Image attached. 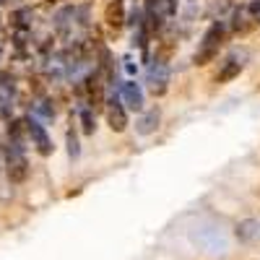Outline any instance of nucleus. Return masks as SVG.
I'll use <instances>...</instances> for the list:
<instances>
[{
	"label": "nucleus",
	"mask_w": 260,
	"mask_h": 260,
	"mask_svg": "<svg viewBox=\"0 0 260 260\" xmlns=\"http://www.w3.org/2000/svg\"><path fill=\"white\" fill-rule=\"evenodd\" d=\"M224 37H226L224 21H213V24L206 29L203 39L198 42V50L192 52V62H195V65H208L216 55H219V50H221V45H224Z\"/></svg>",
	"instance_id": "obj_1"
},
{
	"label": "nucleus",
	"mask_w": 260,
	"mask_h": 260,
	"mask_svg": "<svg viewBox=\"0 0 260 260\" xmlns=\"http://www.w3.org/2000/svg\"><path fill=\"white\" fill-rule=\"evenodd\" d=\"M31 8H18V11H13L11 13V24L13 26H18V29H29L31 26Z\"/></svg>",
	"instance_id": "obj_12"
},
{
	"label": "nucleus",
	"mask_w": 260,
	"mask_h": 260,
	"mask_svg": "<svg viewBox=\"0 0 260 260\" xmlns=\"http://www.w3.org/2000/svg\"><path fill=\"white\" fill-rule=\"evenodd\" d=\"M146 83H148V91L154 96H164L167 94V86H169V65L167 60H154L151 68L146 73Z\"/></svg>",
	"instance_id": "obj_3"
},
{
	"label": "nucleus",
	"mask_w": 260,
	"mask_h": 260,
	"mask_svg": "<svg viewBox=\"0 0 260 260\" xmlns=\"http://www.w3.org/2000/svg\"><path fill=\"white\" fill-rule=\"evenodd\" d=\"M257 226H260L257 221H242L240 226H237V237H240V240H245V242H250V240H255V237L260 234Z\"/></svg>",
	"instance_id": "obj_13"
},
{
	"label": "nucleus",
	"mask_w": 260,
	"mask_h": 260,
	"mask_svg": "<svg viewBox=\"0 0 260 260\" xmlns=\"http://www.w3.org/2000/svg\"><path fill=\"white\" fill-rule=\"evenodd\" d=\"M120 96H122V104L133 112H141L143 110V89L136 83V81H125L122 89H120Z\"/></svg>",
	"instance_id": "obj_6"
},
{
	"label": "nucleus",
	"mask_w": 260,
	"mask_h": 260,
	"mask_svg": "<svg viewBox=\"0 0 260 260\" xmlns=\"http://www.w3.org/2000/svg\"><path fill=\"white\" fill-rule=\"evenodd\" d=\"M68 154H71V159H78V154H81V148H78V138H76L73 130H68Z\"/></svg>",
	"instance_id": "obj_16"
},
{
	"label": "nucleus",
	"mask_w": 260,
	"mask_h": 260,
	"mask_svg": "<svg viewBox=\"0 0 260 260\" xmlns=\"http://www.w3.org/2000/svg\"><path fill=\"white\" fill-rule=\"evenodd\" d=\"M107 122H110V127L115 133H122L127 127V112L117 99H110V104H107Z\"/></svg>",
	"instance_id": "obj_8"
},
{
	"label": "nucleus",
	"mask_w": 260,
	"mask_h": 260,
	"mask_svg": "<svg viewBox=\"0 0 260 260\" xmlns=\"http://www.w3.org/2000/svg\"><path fill=\"white\" fill-rule=\"evenodd\" d=\"M8 180L11 182H24L26 175H29V164H26V156H24V151H21V143L11 141L8 143Z\"/></svg>",
	"instance_id": "obj_2"
},
{
	"label": "nucleus",
	"mask_w": 260,
	"mask_h": 260,
	"mask_svg": "<svg viewBox=\"0 0 260 260\" xmlns=\"http://www.w3.org/2000/svg\"><path fill=\"white\" fill-rule=\"evenodd\" d=\"M13 102V81L8 76H0V117L3 120H11V110L8 107Z\"/></svg>",
	"instance_id": "obj_10"
},
{
	"label": "nucleus",
	"mask_w": 260,
	"mask_h": 260,
	"mask_svg": "<svg viewBox=\"0 0 260 260\" xmlns=\"http://www.w3.org/2000/svg\"><path fill=\"white\" fill-rule=\"evenodd\" d=\"M81 125H83V133H86V136H91L94 130H96V122H94V112L89 110V107H83V110H81Z\"/></svg>",
	"instance_id": "obj_15"
},
{
	"label": "nucleus",
	"mask_w": 260,
	"mask_h": 260,
	"mask_svg": "<svg viewBox=\"0 0 260 260\" xmlns=\"http://www.w3.org/2000/svg\"><path fill=\"white\" fill-rule=\"evenodd\" d=\"M159 120H161V112L154 107V110H148L146 115H141V120L136 122V133H138V136H151V133H156Z\"/></svg>",
	"instance_id": "obj_11"
},
{
	"label": "nucleus",
	"mask_w": 260,
	"mask_h": 260,
	"mask_svg": "<svg viewBox=\"0 0 260 260\" xmlns=\"http://www.w3.org/2000/svg\"><path fill=\"white\" fill-rule=\"evenodd\" d=\"M245 60H247L245 52H232V55H226V60L221 62L219 73H216V83H229L232 78H237V76L242 73V68H245Z\"/></svg>",
	"instance_id": "obj_4"
},
{
	"label": "nucleus",
	"mask_w": 260,
	"mask_h": 260,
	"mask_svg": "<svg viewBox=\"0 0 260 260\" xmlns=\"http://www.w3.org/2000/svg\"><path fill=\"white\" fill-rule=\"evenodd\" d=\"M26 125H29V136H31L37 151H39L42 156H50V154H52V141H50V136H47V130L42 127L37 120H26Z\"/></svg>",
	"instance_id": "obj_7"
},
{
	"label": "nucleus",
	"mask_w": 260,
	"mask_h": 260,
	"mask_svg": "<svg viewBox=\"0 0 260 260\" xmlns=\"http://www.w3.org/2000/svg\"><path fill=\"white\" fill-rule=\"evenodd\" d=\"M24 133H29V125H26V120H13V122L8 125V136H11V141L21 143V136H24Z\"/></svg>",
	"instance_id": "obj_14"
},
{
	"label": "nucleus",
	"mask_w": 260,
	"mask_h": 260,
	"mask_svg": "<svg viewBox=\"0 0 260 260\" xmlns=\"http://www.w3.org/2000/svg\"><path fill=\"white\" fill-rule=\"evenodd\" d=\"M104 21H107V26L115 29V31L122 29V24H125V3L122 0H110V3H107Z\"/></svg>",
	"instance_id": "obj_9"
},
{
	"label": "nucleus",
	"mask_w": 260,
	"mask_h": 260,
	"mask_svg": "<svg viewBox=\"0 0 260 260\" xmlns=\"http://www.w3.org/2000/svg\"><path fill=\"white\" fill-rule=\"evenodd\" d=\"M83 86H86V94H89V110L94 112L96 107H102V102H104V83H102V73H99V71H91L89 76L83 78Z\"/></svg>",
	"instance_id": "obj_5"
}]
</instances>
